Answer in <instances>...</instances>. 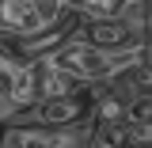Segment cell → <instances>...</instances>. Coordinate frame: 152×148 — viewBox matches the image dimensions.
I'll return each instance as SVG.
<instances>
[{
  "instance_id": "obj_1",
  "label": "cell",
  "mask_w": 152,
  "mask_h": 148,
  "mask_svg": "<svg viewBox=\"0 0 152 148\" xmlns=\"http://www.w3.org/2000/svg\"><path fill=\"white\" fill-rule=\"evenodd\" d=\"M65 69L69 76H76L84 87H95V84H107V80H114L110 72V57H107V50H99V46H91V42H84V38H69L57 53H50Z\"/></svg>"
},
{
  "instance_id": "obj_2",
  "label": "cell",
  "mask_w": 152,
  "mask_h": 148,
  "mask_svg": "<svg viewBox=\"0 0 152 148\" xmlns=\"http://www.w3.org/2000/svg\"><path fill=\"white\" fill-rule=\"evenodd\" d=\"M31 122L46 125V129H65V125H80L91 122V87L76 95H57V99H38L31 106Z\"/></svg>"
},
{
  "instance_id": "obj_3",
  "label": "cell",
  "mask_w": 152,
  "mask_h": 148,
  "mask_svg": "<svg viewBox=\"0 0 152 148\" xmlns=\"http://www.w3.org/2000/svg\"><path fill=\"white\" fill-rule=\"evenodd\" d=\"M76 38H84V42H91V46H99V50H122V46H133L129 31H126V23L122 19H84L80 23V31H76Z\"/></svg>"
},
{
  "instance_id": "obj_4",
  "label": "cell",
  "mask_w": 152,
  "mask_h": 148,
  "mask_svg": "<svg viewBox=\"0 0 152 148\" xmlns=\"http://www.w3.org/2000/svg\"><path fill=\"white\" fill-rule=\"evenodd\" d=\"M4 148H57V137H53V129H46V125L23 122L15 129H8Z\"/></svg>"
},
{
  "instance_id": "obj_5",
  "label": "cell",
  "mask_w": 152,
  "mask_h": 148,
  "mask_svg": "<svg viewBox=\"0 0 152 148\" xmlns=\"http://www.w3.org/2000/svg\"><path fill=\"white\" fill-rule=\"evenodd\" d=\"M122 4L126 0H80V15L84 19H118L122 15Z\"/></svg>"
},
{
  "instance_id": "obj_6",
  "label": "cell",
  "mask_w": 152,
  "mask_h": 148,
  "mask_svg": "<svg viewBox=\"0 0 152 148\" xmlns=\"http://www.w3.org/2000/svg\"><path fill=\"white\" fill-rule=\"evenodd\" d=\"M145 61H148V65H152V42H148V46H145Z\"/></svg>"
}]
</instances>
